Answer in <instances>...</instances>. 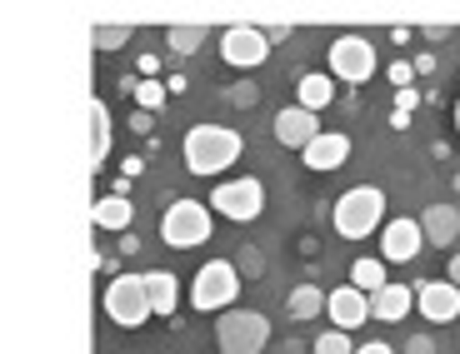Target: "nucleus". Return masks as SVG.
I'll use <instances>...</instances> for the list:
<instances>
[{
	"mask_svg": "<svg viewBox=\"0 0 460 354\" xmlns=\"http://www.w3.org/2000/svg\"><path fill=\"white\" fill-rule=\"evenodd\" d=\"M241 150H245L241 130L190 125V130H185L181 155H185V170H190V175H220V170H230V165L241 160Z\"/></svg>",
	"mask_w": 460,
	"mask_h": 354,
	"instance_id": "1",
	"label": "nucleus"
},
{
	"mask_svg": "<svg viewBox=\"0 0 460 354\" xmlns=\"http://www.w3.org/2000/svg\"><path fill=\"white\" fill-rule=\"evenodd\" d=\"M331 220H335V235H341V240H366V235H376V229L385 225V190H376V185L345 190L341 200H335Z\"/></svg>",
	"mask_w": 460,
	"mask_h": 354,
	"instance_id": "2",
	"label": "nucleus"
},
{
	"mask_svg": "<svg viewBox=\"0 0 460 354\" xmlns=\"http://www.w3.org/2000/svg\"><path fill=\"white\" fill-rule=\"evenodd\" d=\"M235 295H241V274H235L230 260H206L196 270V280H190V305L200 315H226V309H235Z\"/></svg>",
	"mask_w": 460,
	"mask_h": 354,
	"instance_id": "3",
	"label": "nucleus"
},
{
	"mask_svg": "<svg viewBox=\"0 0 460 354\" xmlns=\"http://www.w3.org/2000/svg\"><path fill=\"white\" fill-rule=\"evenodd\" d=\"M101 305L120 330H140L150 320V295H146V274H115L105 280L101 289Z\"/></svg>",
	"mask_w": 460,
	"mask_h": 354,
	"instance_id": "4",
	"label": "nucleus"
},
{
	"mask_svg": "<svg viewBox=\"0 0 460 354\" xmlns=\"http://www.w3.org/2000/svg\"><path fill=\"white\" fill-rule=\"evenodd\" d=\"M216 344L220 354H261L270 344V320L261 309H226L216 320Z\"/></svg>",
	"mask_w": 460,
	"mask_h": 354,
	"instance_id": "5",
	"label": "nucleus"
},
{
	"mask_svg": "<svg viewBox=\"0 0 460 354\" xmlns=\"http://www.w3.org/2000/svg\"><path fill=\"white\" fill-rule=\"evenodd\" d=\"M161 240L171 250H196V245L210 240V205L200 200H175L161 215Z\"/></svg>",
	"mask_w": 460,
	"mask_h": 354,
	"instance_id": "6",
	"label": "nucleus"
},
{
	"mask_svg": "<svg viewBox=\"0 0 460 354\" xmlns=\"http://www.w3.org/2000/svg\"><path fill=\"white\" fill-rule=\"evenodd\" d=\"M376 70H380V60H376V46H370L366 35H335L331 40V81L366 85Z\"/></svg>",
	"mask_w": 460,
	"mask_h": 354,
	"instance_id": "7",
	"label": "nucleus"
},
{
	"mask_svg": "<svg viewBox=\"0 0 460 354\" xmlns=\"http://www.w3.org/2000/svg\"><path fill=\"white\" fill-rule=\"evenodd\" d=\"M210 210H216V215H226V220H235V225L261 220V210H265L261 180H251V175H241V180H220L216 190H210Z\"/></svg>",
	"mask_w": 460,
	"mask_h": 354,
	"instance_id": "8",
	"label": "nucleus"
},
{
	"mask_svg": "<svg viewBox=\"0 0 460 354\" xmlns=\"http://www.w3.org/2000/svg\"><path fill=\"white\" fill-rule=\"evenodd\" d=\"M220 56H226V65H241V70L265 65V56H270L265 30L261 25H230V30H220Z\"/></svg>",
	"mask_w": 460,
	"mask_h": 354,
	"instance_id": "9",
	"label": "nucleus"
},
{
	"mask_svg": "<svg viewBox=\"0 0 460 354\" xmlns=\"http://www.w3.org/2000/svg\"><path fill=\"white\" fill-rule=\"evenodd\" d=\"M426 250V235H420V220H385L380 225V260L385 264H411Z\"/></svg>",
	"mask_w": 460,
	"mask_h": 354,
	"instance_id": "10",
	"label": "nucleus"
},
{
	"mask_svg": "<svg viewBox=\"0 0 460 354\" xmlns=\"http://www.w3.org/2000/svg\"><path fill=\"white\" fill-rule=\"evenodd\" d=\"M415 309L426 315L430 324H450L460 320V289L450 280H415Z\"/></svg>",
	"mask_w": 460,
	"mask_h": 354,
	"instance_id": "11",
	"label": "nucleus"
},
{
	"mask_svg": "<svg viewBox=\"0 0 460 354\" xmlns=\"http://www.w3.org/2000/svg\"><path fill=\"white\" fill-rule=\"evenodd\" d=\"M325 315H331V330H360V324L370 320V299L360 295L356 285H341V289H331L325 295Z\"/></svg>",
	"mask_w": 460,
	"mask_h": 354,
	"instance_id": "12",
	"label": "nucleus"
},
{
	"mask_svg": "<svg viewBox=\"0 0 460 354\" xmlns=\"http://www.w3.org/2000/svg\"><path fill=\"white\" fill-rule=\"evenodd\" d=\"M300 160H305V170H315V175L341 170V165L350 160V135H341V130H321L311 145L300 150Z\"/></svg>",
	"mask_w": 460,
	"mask_h": 354,
	"instance_id": "13",
	"label": "nucleus"
},
{
	"mask_svg": "<svg viewBox=\"0 0 460 354\" xmlns=\"http://www.w3.org/2000/svg\"><path fill=\"white\" fill-rule=\"evenodd\" d=\"M270 135H276V145L286 150H305L315 135H321V120H315L311 110H300V105H290V110L276 115V125H270Z\"/></svg>",
	"mask_w": 460,
	"mask_h": 354,
	"instance_id": "14",
	"label": "nucleus"
},
{
	"mask_svg": "<svg viewBox=\"0 0 460 354\" xmlns=\"http://www.w3.org/2000/svg\"><path fill=\"white\" fill-rule=\"evenodd\" d=\"M420 235H426V245H436V250H450V245L460 240V210L456 205H426Z\"/></svg>",
	"mask_w": 460,
	"mask_h": 354,
	"instance_id": "15",
	"label": "nucleus"
},
{
	"mask_svg": "<svg viewBox=\"0 0 460 354\" xmlns=\"http://www.w3.org/2000/svg\"><path fill=\"white\" fill-rule=\"evenodd\" d=\"M411 309H415V289L411 285H385V289H376V295H370V320L401 324Z\"/></svg>",
	"mask_w": 460,
	"mask_h": 354,
	"instance_id": "16",
	"label": "nucleus"
},
{
	"mask_svg": "<svg viewBox=\"0 0 460 354\" xmlns=\"http://www.w3.org/2000/svg\"><path fill=\"white\" fill-rule=\"evenodd\" d=\"M130 220H136V205H130L126 194H101L91 205V225L95 229H115V235H126Z\"/></svg>",
	"mask_w": 460,
	"mask_h": 354,
	"instance_id": "17",
	"label": "nucleus"
},
{
	"mask_svg": "<svg viewBox=\"0 0 460 354\" xmlns=\"http://www.w3.org/2000/svg\"><path fill=\"white\" fill-rule=\"evenodd\" d=\"M146 295H150V315H175V305H181V280L171 270H150Z\"/></svg>",
	"mask_w": 460,
	"mask_h": 354,
	"instance_id": "18",
	"label": "nucleus"
},
{
	"mask_svg": "<svg viewBox=\"0 0 460 354\" xmlns=\"http://www.w3.org/2000/svg\"><path fill=\"white\" fill-rule=\"evenodd\" d=\"M335 100V81L331 75H321V70H311V75H300V85H296V105L300 110H325V105Z\"/></svg>",
	"mask_w": 460,
	"mask_h": 354,
	"instance_id": "19",
	"label": "nucleus"
},
{
	"mask_svg": "<svg viewBox=\"0 0 460 354\" xmlns=\"http://www.w3.org/2000/svg\"><path fill=\"white\" fill-rule=\"evenodd\" d=\"M111 155V110L105 100H91V170H101Z\"/></svg>",
	"mask_w": 460,
	"mask_h": 354,
	"instance_id": "20",
	"label": "nucleus"
},
{
	"mask_svg": "<svg viewBox=\"0 0 460 354\" xmlns=\"http://www.w3.org/2000/svg\"><path fill=\"white\" fill-rule=\"evenodd\" d=\"M350 285L360 289V295H376V289H385L391 280H385V260H376V255H360L356 264H350Z\"/></svg>",
	"mask_w": 460,
	"mask_h": 354,
	"instance_id": "21",
	"label": "nucleus"
},
{
	"mask_svg": "<svg viewBox=\"0 0 460 354\" xmlns=\"http://www.w3.org/2000/svg\"><path fill=\"white\" fill-rule=\"evenodd\" d=\"M286 315L290 320H315V315H325V289L321 285H296L286 299Z\"/></svg>",
	"mask_w": 460,
	"mask_h": 354,
	"instance_id": "22",
	"label": "nucleus"
},
{
	"mask_svg": "<svg viewBox=\"0 0 460 354\" xmlns=\"http://www.w3.org/2000/svg\"><path fill=\"white\" fill-rule=\"evenodd\" d=\"M165 46H171L175 56H196V50L206 46V25H171V30H165Z\"/></svg>",
	"mask_w": 460,
	"mask_h": 354,
	"instance_id": "23",
	"label": "nucleus"
},
{
	"mask_svg": "<svg viewBox=\"0 0 460 354\" xmlns=\"http://www.w3.org/2000/svg\"><path fill=\"white\" fill-rule=\"evenodd\" d=\"M315 354H356V340L345 330H325V334H315V344H311Z\"/></svg>",
	"mask_w": 460,
	"mask_h": 354,
	"instance_id": "24",
	"label": "nucleus"
},
{
	"mask_svg": "<svg viewBox=\"0 0 460 354\" xmlns=\"http://www.w3.org/2000/svg\"><path fill=\"white\" fill-rule=\"evenodd\" d=\"M101 50H115V46H130V25H95V35H91Z\"/></svg>",
	"mask_w": 460,
	"mask_h": 354,
	"instance_id": "25",
	"label": "nucleus"
},
{
	"mask_svg": "<svg viewBox=\"0 0 460 354\" xmlns=\"http://www.w3.org/2000/svg\"><path fill=\"white\" fill-rule=\"evenodd\" d=\"M136 105H140V110H161V105H165V91H161V81H136Z\"/></svg>",
	"mask_w": 460,
	"mask_h": 354,
	"instance_id": "26",
	"label": "nucleus"
},
{
	"mask_svg": "<svg viewBox=\"0 0 460 354\" xmlns=\"http://www.w3.org/2000/svg\"><path fill=\"white\" fill-rule=\"evenodd\" d=\"M226 100L235 105V110H251V105L261 100V85H255V81H241V85H230V91H226Z\"/></svg>",
	"mask_w": 460,
	"mask_h": 354,
	"instance_id": "27",
	"label": "nucleus"
},
{
	"mask_svg": "<svg viewBox=\"0 0 460 354\" xmlns=\"http://www.w3.org/2000/svg\"><path fill=\"white\" fill-rule=\"evenodd\" d=\"M385 75H391V85H395V91H411V81H415V70H411V60H395V65L385 70Z\"/></svg>",
	"mask_w": 460,
	"mask_h": 354,
	"instance_id": "28",
	"label": "nucleus"
},
{
	"mask_svg": "<svg viewBox=\"0 0 460 354\" xmlns=\"http://www.w3.org/2000/svg\"><path fill=\"white\" fill-rule=\"evenodd\" d=\"M401 354H436V340H430V334L420 330V334H411V340H405V350H401Z\"/></svg>",
	"mask_w": 460,
	"mask_h": 354,
	"instance_id": "29",
	"label": "nucleus"
},
{
	"mask_svg": "<svg viewBox=\"0 0 460 354\" xmlns=\"http://www.w3.org/2000/svg\"><path fill=\"white\" fill-rule=\"evenodd\" d=\"M415 105H420V91H395V110L401 115H411Z\"/></svg>",
	"mask_w": 460,
	"mask_h": 354,
	"instance_id": "30",
	"label": "nucleus"
},
{
	"mask_svg": "<svg viewBox=\"0 0 460 354\" xmlns=\"http://www.w3.org/2000/svg\"><path fill=\"white\" fill-rule=\"evenodd\" d=\"M411 70H415V75H430V70H436V56H430V50H420V56L411 60Z\"/></svg>",
	"mask_w": 460,
	"mask_h": 354,
	"instance_id": "31",
	"label": "nucleus"
},
{
	"mask_svg": "<svg viewBox=\"0 0 460 354\" xmlns=\"http://www.w3.org/2000/svg\"><path fill=\"white\" fill-rule=\"evenodd\" d=\"M120 170H126V180H136V175H146V160H140V155H126Z\"/></svg>",
	"mask_w": 460,
	"mask_h": 354,
	"instance_id": "32",
	"label": "nucleus"
},
{
	"mask_svg": "<svg viewBox=\"0 0 460 354\" xmlns=\"http://www.w3.org/2000/svg\"><path fill=\"white\" fill-rule=\"evenodd\" d=\"M356 354H395L385 340H366V344H356Z\"/></svg>",
	"mask_w": 460,
	"mask_h": 354,
	"instance_id": "33",
	"label": "nucleus"
},
{
	"mask_svg": "<svg viewBox=\"0 0 460 354\" xmlns=\"http://www.w3.org/2000/svg\"><path fill=\"white\" fill-rule=\"evenodd\" d=\"M280 40H290V25H270L265 30V46H280Z\"/></svg>",
	"mask_w": 460,
	"mask_h": 354,
	"instance_id": "34",
	"label": "nucleus"
},
{
	"mask_svg": "<svg viewBox=\"0 0 460 354\" xmlns=\"http://www.w3.org/2000/svg\"><path fill=\"white\" fill-rule=\"evenodd\" d=\"M241 264H245V274H261V270H265V260H261L255 250H245V255H241Z\"/></svg>",
	"mask_w": 460,
	"mask_h": 354,
	"instance_id": "35",
	"label": "nucleus"
},
{
	"mask_svg": "<svg viewBox=\"0 0 460 354\" xmlns=\"http://www.w3.org/2000/svg\"><path fill=\"white\" fill-rule=\"evenodd\" d=\"M120 255H140V240H136V235H130V229H126V235H120Z\"/></svg>",
	"mask_w": 460,
	"mask_h": 354,
	"instance_id": "36",
	"label": "nucleus"
},
{
	"mask_svg": "<svg viewBox=\"0 0 460 354\" xmlns=\"http://www.w3.org/2000/svg\"><path fill=\"white\" fill-rule=\"evenodd\" d=\"M155 70H161V60H155V56H140V75H146V81L155 75Z\"/></svg>",
	"mask_w": 460,
	"mask_h": 354,
	"instance_id": "37",
	"label": "nucleus"
},
{
	"mask_svg": "<svg viewBox=\"0 0 460 354\" xmlns=\"http://www.w3.org/2000/svg\"><path fill=\"white\" fill-rule=\"evenodd\" d=\"M446 280H450V285H456V289H460V250H456V255H450V274H446Z\"/></svg>",
	"mask_w": 460,
	"mask_h": 354,
	"instance_id": "38",
	"label": "nucleus"
},
{
	"mask_svg": "<svg viewBox=\"0 0 460 354\" xmlns=\"http://www.w3.org/2000/svg\"><path fill=\"white\" fill-rule=\"evenodd\" d=\"M456 130H460V100H456Z\"/></svg>",
	"mask_w": 460,
	"mask_h": 354,
	"instance_id": "39",
	"label": "nucleus"
},
{
	"mask_svg": "<svg viewBox=\"0 0 460 354\" xmlns=\"http://www.w3.org/2000/svg\"><path fill=\"white\" fill-rule=\"evenodd\" d=\"M456 190H460V175H456Z\"/></svg>",
	"mask_w": 460,
	"mask_h": 354,
	"instance_id": "40",
	"label": "nucleus"
}]
</instances>
